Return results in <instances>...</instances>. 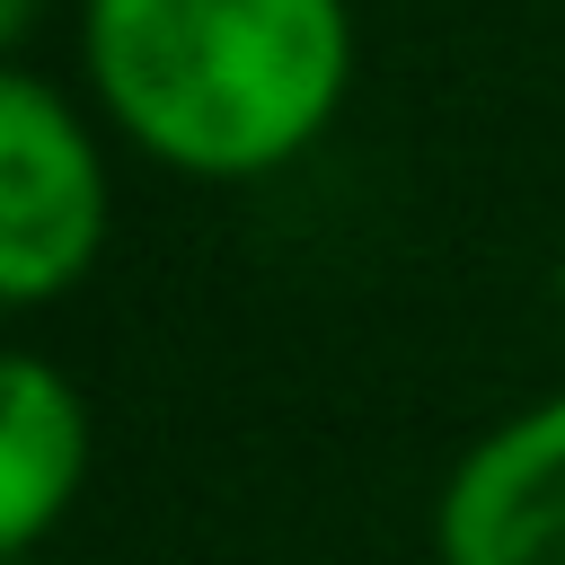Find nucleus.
<instances>
[{"mask_svg": "<svg viewBox=\"0 0 565 565\" xmlns=\"http://www.w3.org/2000/svg\"><path fill=\"white\" fill-rule=\"evenodd\" d=\"M9 565H44V556H9Z\"/></svg>", "mask_w": 565, "mask_h": 565, "instance_id": "0eeeda50", "label": "nucleus"}, {"mask_svg": "<svg viewBox=\"0 0 565 565\" xmlns=\"http://www.w3.org/2000/svg\"><path fill=\"white\" fill-rule=\"evenodd\" d=\"M79 62L106 124L203 185L291 168L353 88L344 0H79Z\"/></svg>", "mask_w": 565, "mask_h": 565, "instance_id": "f257e3e1", "label": "nucleus"}, {"mask_svg": "<svg viewBox=\"0 0 565 565\" xmlns=\"http://www.w3.org/2000/svg\"><path fill=\"white\" fill-rule=\"evenodd\" d=\"M88 486V397L44 353H9L0 371V547L35 556Z\"/></svg>", "mask_w": 565, "mask_h": 565, "instance_id": "20e7f679", "label": "nucleus"}, {"mask_svg": "<svg viewBox=\"0 0 565 565\" xmlns=\"http://www.w3.org/2000/svg\"><path fill=\"white\" fill-rule=\"evenodd\" d=\"M556 309H565V265H556Z\"/></svg>", "mask_w": 565, "mask_h": 565, "instance_id": "423d86ee", "label": "nucleus"}, {"mask_svg": "<svg viewBox=\"0 0 565 565\" xmlns=\"http://www.w3.org/2000/svg\"><path fill=\"white\" fill-rule=\"evenodd\" d=\"M441 565H565V388L503 415L441 477L433 503Z\"/></svg>", "mask_w": 565, "mask_h": 565, "instance_id": "7ed1b4c3", "label": "nucleus"}, {"mask_svg": "<svg viewBox=\"0 0 565 565\" xmlns=\"http://www.w3.org/2000/svg\"><path fill=\"white\" fill-rule=\"evenodd\" d=\"M106 247V159L79 124V106L9 71L0 79V300L44 309L88 282Z\"/></svg>", "mask_w": 565, "mask_h": 565, "instance_id": "f03ea898", "label": "nucleus"}, {"mask_svg": "<svg viewBox=\"0 0 565 565\" xmlns=\"http://www.w3.org/2000/svg\"><path fill=\"white\" fill-rule=\"evenodd\" d=\"M35 9H44V0H0V35L26 44V35H35Z\"/></svg>", "mask_w": 565, "mask_h": 565, "instance_id": "39448f33", "label": "nucleus"}]
</instances>
